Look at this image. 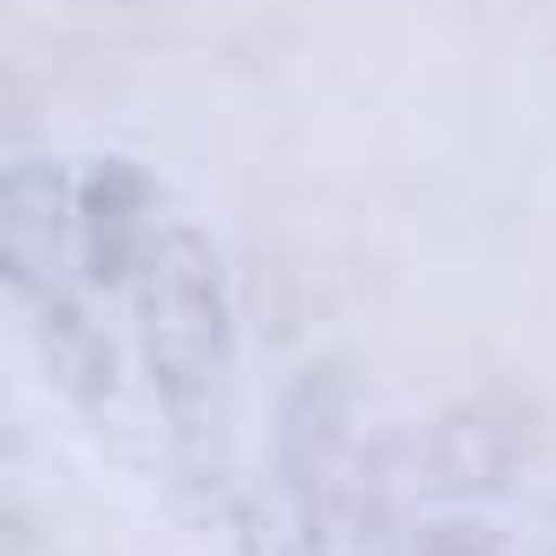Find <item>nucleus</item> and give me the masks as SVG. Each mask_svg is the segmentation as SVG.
Wrapping results in <instances>:
<instances>
[{
  "label": "nucleus",
  "instance_id": "1",
  "mask_svg": "<svg viewBox=\"0 0 556 556\" xmlns=\"http://www.w3.org/2000/svg\"><path fill=\"white\" fill-rule=\"evenodd\" d=\"M138 348L170 458L197 497L229 491V393H236V321L223 255L203 229L170 223L138 275Z\"/></svg>",
  "mask_w": 556,
  "mask_h": 556
},
{
  "label": "nucleus",
  "instance_id": "2",
  "mask_svg": "<svg viewBox=\"0 0 556 556\" xmlns=\"http://www.w3.org/2000/svg\"><path fill=\"white\" fill-rule=\"evenodd\" d=\"M400 439V510L406 556H530L523 504V445L484 406H452Z\"/></svg>",
  "mask_w": 556,
  "mask_h": 556
},
{
  "label": "nucleus",
  "instance_id": "3",
  "mask_svg": "<svg viewBox=\"0 0 556 556\" xmlns=\"http://www.w3.org/2000/svg\"><path fill=\"white\" fill-rule=\"evenodd\" d=\"M354 400H361L354 374L341 361H315L289 380L268 426L262 491L315 556H341L348 523H354V491H361V458H367L354 452Z\"/></svg>",
  "mask_w": 556,
  "mask_h": 556
},
{
  "label": "nucleus",
  "instance_id": "4",
  "mask_svg": "<svg viewBox=\"0 0 556 556\" xmlns=\"http://www.w3.org/2000/svg\"><path fill=\"white\" fill-rule=\"evenodd\" d=\"M0 275L21 308L79 295V177L60 157H14L0 184Z\"/></svg>",
  "mask_w": 556,
  "mask_h": 556
},
{
  "label": "nucleus",
  "instance_id": "5",
  "mask_svg": "<svg viewBox=\"0 0 556 556\" xmlns=\"http://www.w3.org/2000/svg\"><path fill=\"white\" fill-rule=\"evenodd\" d=\"M151 210H157V177L144 164L112 151L79 170V268L92 289H138L157 249Z\"/></svg>",
  "mask_w": 556,
  "mask_h": 556
},
{
  "label": "nucleus",
  "instance_id": "6",
  "mask_svg": "<svg viewBox=\"0 0 556 556\" xmlns=\"http://www.w3.org/2000/svg\"><path fill=\"white\" fill-rule=\"evenodd\" d=\"M27 328H34V348L53 374V387L86 406V413H105L112 387H118V354L99 328V315L86 308V295H60V302H40V308H21Z\"/></svg>",
  "mask_w": 556,
  "mask_h": 556
},
{
  "label": "nucleus",
  "instance_id": "7",
  "mask_svg": "<svg viewBox=\"0 0 556 556\" xmlns=\"http://www.w3.org/2000/svg\"><path fill=\"white\" fill-rule=\"evenodd\" d=\"M549 549H556V523H549Z\"/></svg>",
  "mask_w": 556,
  "mask_h": 556
}]
</instances>
